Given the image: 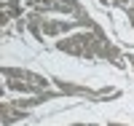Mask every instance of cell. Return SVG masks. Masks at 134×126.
Listing matches in <instances>:
<instances>
[{"mask_svg":"<svg viewBox=\"0 0 134 126\" xmlns=\"http://www.w3.org/2000/svg\"><path fill=\"white\" fill-rule=\"evenodd\" d=\"M118 94H121L118 89H99L94 94V99H110V97H118Z\"/></svg>","mask_w":134,"mask_h":126,"instance_id":"6","label":"cell"},{"mask_svg":"<svg viewBox=\"0 0 134 126\" xmlns=\"http://www.w3.org/2000/svg\"><path fill=\"white\" fill-rule=\"evenodd\" d=\"M99 6H115V0H97Z\"/></svg>","mask_w":134,"mask_h":126,"instance_id":"8","label":"cell"},{"mask_svg":"<svg viewBox=\"0 0 134 126\" xmlns=\"http://www.w3.org/2000/svg\"><path fill=\"white\" fill-rule=\"evenodd\" d=\"M129 64H131V70H134V54H129V59H126Z\"/></svg>","mask_w":134,"mask_h":126,"instance_id":"9","label":"cell"},{"mask_svg":"<svg viewBox=\"0 0 134 126\" xmlns=\"http://www.w3.org/2000/svg\"><path fill=\"white\" fill-rule=\"evenodd\" d=\"M51 83L57 86V91H62V94H67V97H86V99H94V94H97V91H91L88 86L72 83V81H62V78H54Z\"/></svg>","mask_w":134,"mask_h":126,"instance_id":"2","label":"cell"},{"mask_svg":"<svg viewBox=\"0 0 134 126\" xmlns=\"http://www.w3.org/2000/svg\"><path fill=\"white\" fill-rule=\"evenodd\" d=\"M107 126H126V123H118V121H113V123H107Z\"/></svg>","mask_w":134,"mask_h":126,"instance_id":"10","label":"cell"},{"mask_svg":"<svg viewBox=\"0 0 134 126\" xmlns=\"http://www.w3.org/2000/svg\"><path fill=\"white\" fill-rule=\"evenodd\" d=\"M24 118H27V110L16 107L14 102H0V123L3 126H11V123L24 121Z\"/></svg>","mask_w":134,"mask_h":126,"instance_id":"3","label":"cell"},{"mask_svg":"<svg viewBox=\"0 0 134 126\" xmlns=\"http://www.w3.org/2000/svg\"><path fill=\"white\" fill-rule=\"evenodd\" d=\"M27 30L32 32V38L43 43V16L40 14H27Z\"/></svg>","mask_w":134,"mask_h":126,"instance_id":"5","label":"cell"},{"mask_svg":"<svg viewBox=\"0 0 134 126\" xmlns=\"http://www.w3.org/2000/svg\"><path fill=\"white\" fill-rule=\"evenodd\" d=\"M126 16H129V24L134 27V6H129V8H126Z\"/></svg>","mask_w":134,"mask_h":126,"instance_id":"7","label":"cell"},{"mask_svg":"<svg viewBox=\"0 0 134 126\" xmlns=\"http://www.w3.org/2000/svg\"><path fill=\"white\" fill-rule=\"evenodd\" d=\"M3 75L5 78H14V81H27L32 86H38L40 91H48V86H51L48 78H43V75L32 73V70H24V67H3Z\"/></svg>","mask_w":134,"mask_h":126,"instance_id":"1","label":"cell"},{"mask_svg":"<svg viewBox=\"0 0 134 126\" xmlns=\"http://www.w3.org/2000/svg\"><path fill=\"white\" fill-rule=\"evenodd\" d=\"M88 126H99V123H88Z\"/></svg>","mask_w":134,"mask_h":126,"instance_id":"11","label":"cell"},{"mask_svg":"<svg viewBox=\"0 0 134 126\" xmlns=\"http://www.w3.org/2000/svg\"><path fill=\"white\" fill-rule=\"evenodd\" d=\"M99 59H107L110 64H115L118 70H126V59L121 56V48H118L113 40H107V43H105V48H102V54H99Z\"/></svg>","mask_w":134,"mask_h":126,"instance_id":"4","label":"cell"}]
</instances>
